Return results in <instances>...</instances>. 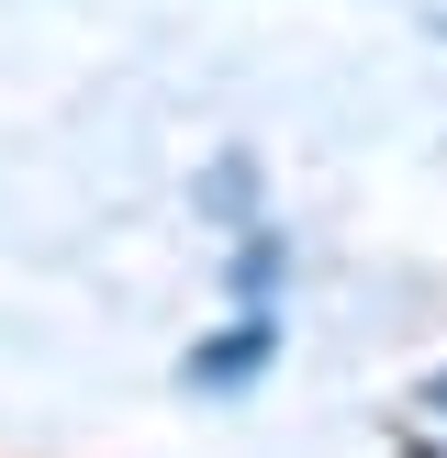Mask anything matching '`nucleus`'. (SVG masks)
Returning a JSON list of instances; mask_svg holds the SVG:
<instances>
[{"label":"nucleus","mask_w":447,"mask_h":458,"mask_svg":"<svg viewBox=\"0 0 447 458\" xmlns=\"http://www.w3.org/2000/svg\"><path fill=\"white\" fill-rule=\"evenodd\" d=\"M425 414H447V369H436V380H425Z\"/></svg>","instance_id":"obj_2"},{"label":"nucleus","mask_w":447,"mask_h":458,"mask_svg":"<svg viewBox=\"0 0 447 458\" xmlns=\"http://www.w3.org/2000/svg\"><path fill=\"white\" fill-rule=\"evenodd\" d=\"M268 347H280V335L246 325V335H224V347H201V358H190V380H201V392H224V380H257V369H268Z\"/></svg>","instance_id":"obj_1"}]
</instances>
